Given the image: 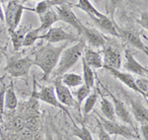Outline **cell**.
<instances>
[{
  "instance_id": "obj_1",
  "label": "cell",
  "mask_w": 148,
  "mask_h": 140,
  "mask_svg": "<svg viewBox=\"0 0 148 140\" xmlns=\"http://www.w3.org/2000/svg\"><path fill=\"white\" fill-rule=\"evenodd\" d=\"M67 44L68 42H66L57 46H54V44H47L40 46L34 53V65L39 66L42 69L44 81H47L52 71L56 69L60 54L63 49L67 47Z\"/></svg>"
},
{
  "instance_id": "obj_2",
  "label": "cell",
  "mask_w": 148,
  "mask_h": 140,
  "mask_svg": "<svg viewBox=\"0 0 148 140\" xmlns=\"http://www.w3.org/2000/svg\"><path fill=\"white\" fill-rule=\"evenodd\" d=\"M85 48L86 42L83 38H81L80 41H78L74 46L65 47L60 54L58 63L56 67V76L60 77L67 73L81 59Z\"/></svg>"
},
{
  "instance_id": "obj_3",
  "label": "cell",
  "mask_w": 148,
  "mask_h": 140,
  "mask_svg": "<svg viewBox=\"0 0 148 140\" xmlns=\"http://www.w3.org/2000/svg\"><path fill=\"white\" fill-rule=\"evenodd\" d=\"M33 11L34 9L25 7L22 3L15 0H10L7 4L4 12V21L8 28V33L13 32L19 27L24 11Z\"/></svg>"
},
{
  "instance_id": "obj_4",
  "label": "cell",
  "mask_w": 148,
  "mask_h": 140,
  "mask_svg": "<svg viewBox=\"0 0 148 140\" xmlns=\"http://www.w3.org/2000/svg\"><path fill=\"white\" fill-rule=\"evenodd\" d=\"M97 80L99 81L100 85H101V86L105 89V91L107 92V94H108L109 96L111 97V99L113 100V105H114V113H116V117L120 118L121 122H123L125 124L128 125L130 127H131L133 131L137 134L138 133V127L135 125L134 120H132V115H131L130 111H128L127 107L125 106V104L123 103L121 99H119L118 97L114 96V95L112 93L111 91H110L108 88L100 82L99 79H97Z\"/></svg>"
},
{
  "instance_id": "obj_5",
  "label": "cell",
  "mask_w": 148,
  "mask_h": 140,
  "mask_svg": "<svg viewBox=\"0 0 148 140\" xmlns=\"http://www.w3.org/2000/svg\"><path fill=\"white\" fill-rule=\"evenodd\" d=\"M101 123L103 128L106 130L108 133L111 135H116V136H121L126 139H135L138 138V135L135 134L132 128L125 123H120L116 120H108L101 118V120H98Z\"/></svg>"
},
{
  "instance_id": "obj_6",
  "label": "cell",
  "mask_w": 148,
  "mask_h": 140,
  "mask_svg": "<svg viewBox=\"0 0 148 140\" xmlns=\"http://www.w3.org/2000/svg\"><path fill=\"white\" fill-rule=\"evenodd\" d=\"M32 97L36 100H39V101H42L46 104H49V106H52V107H54V108H57V109H59V110H61L63 113H65V115H68V117H70V120L73 122V118L71 117L70 113H69L67 107L63 106L62 104L57 100L53 86H46V87H42V89L38 92L34 91L33 92Z\"/></svg>"
},
{
  "instance_id": "obj_7",
  "label": "cell",
  "mask_w": 148,
  "mask_h": 140,
  "mask_svg": "<svg viewBox=\"0 0 148 140\" xmlns=\"http://www.w3.org/2000/svg\"><path fill=\"white\" fill-rule=\"evenodd\" d=\"M33 65L34 61L30 56L13 58L8 62L5 71L12 77H25L29 74Z\"/></svg>"
},
{
  "instance_id": "obj_8",
  "label": "cell",
  "mask_w": 148,
  "mask_h": 140,
  "mask_svg": "<svg viewBox=\"0 0 148 140\" xmlns=\"http://www.w3.org/2000/svg\"><path fill=\"white\" fill-rule=\"evenodd\" d=\"M82 37L73 35L64 31L61 27L49 28L45 35H40V39H44L49 44H58V42H77Z\"/></svg>"
},
{
  "instance_id": "obj_9",
  "label": "cell",
  "mask_w": 148,
  "mask_h": 140,
  "mask_svg": "<svg viewBox=\"0 0 148 140\" xmlns=\"http://www.w3.org/2000/svg\"><path fill=\"white\" fill-rule=\"evenodd\" d=\"M72 4L71 3H66V4H62V5H58L53 7L54 11L56 12L57 16L59 18V21H62V22H65L69 24L70 26L75 29L78 32V36L82 35V28H83V24L82 22L76 17V15L74 14V12L71 9V6Z\"/></svg>"
},
{
  "instance_id": "obj_10",
  "label": "cell",
  "mask_w": 148,
  "mask_h": 140,
  "mask_svg": "<svg viewBox=\"0 0 148 140\" xmlns=\"http://www.w3.org/2000/svg\"><path fill=\"white\" fill-rule=\"evenodd\" d=\"M53 88H54V92H56L57 100H58L63 106L77 108L78 110H80V106L78 105L76 100L74 99L72 92L69 90V88H67L65 85L62 84L60 77H57L56 79L54 80Z\"/></svg>"
},
{
  "instance_id": "obj_11",
  "label": "cell",
  "mask_w": 148,
  "mask_h": 140,
  "mask_svg": "<svg viewBox=\"0 0 148 140\" xmlns=\"http://www.w3.org/2000/svg\"><path fill=\"white\" fill-rule=\"evenodd\" d=\"M103 48V63L104 67H111L119 70L121 66V53L112 46L105 44ZM103 67V68H104Z\"/></svg>"
},
{
  "instance_id": "obj_12",
  "label": "cell",
  "mask_w": 148,
  "mask_h": 140,
  "mask_svg": "<svg viewBox=\"0 0 148 140\" xmlns=\"http://www.w3.org/2000/svg\"><path fill=\"white\" fill-rule=\"evenodd\" d=\"M104 68L106 70H108L114 78H116V79L120 80L121 82H123L126 87H128L130 89L132 90V91H134L135 93H137V94H139V95H141V96L144 97L145 102H147V100H148L147 94L143 93L142 91H140V90L138 89V87L136 86L135 81H134L135 78L133 77L132 75L130 74V73H127V72H121V71H120V70L114 69V68H111V67H104Z\"/></svg>"
},
{
  "instance_id": "obj_13",
  "label": "cell",
  "mask_w": 148,
  "mask_h": 140,
  "mask_svg": "<svg viewBox=\"0 0 148 140\" xmlns=\"http://www.w3.org/2000/svg\"><path fill=\"white\" fill-rule=\"evenodd\" d=\"M118 31H119V34H120V38H121L123 41H125L128 44H130L131 46L143 51L145 54H148L147 46L143 44L141 38H140V35L138 34L136 31L132 30V29L120 30L119 28H118Z\"/></svg>"
},
{
  "instance_id": "obj_14",
  "label": "cell",
  "mask_w": 148,
  "mask_h": 140,
  "mask_svg": "<svg viewBox=\"0 0 148 140\" xmlns=\"http://www.w3.org/2000/svg\"><path fill=\"white\" fill-rule=\"evenodd\" d=\"M81 37L85 40L86 44H90L93 47H96V48L103 47L106 44L105 37L99 31L96 29H93V28H89L85 25H83Z\"/></svg>"
},
{
  "instance_id": "obj_15",
  "label": "cell",
  "mask_w": 148,
  "mask_h": 140,
  "mask_svg": "<svg viewBox=\"0 0 148 140\" xmlns=\"http://www.w3.org/2000/svg\"><path fill=\"white\" fill-rule=\"evenodd\" d=\"M125 64H123V68H125L126 71L133 73V74H136L137 76H144V77H147V74H148L147 67H144V66L138 62L134 56H133V53H131L130 49H128V48L125 49Z\"/></svg>"
},
{
  "instance_id": "obj_16",
  "label": "cell",
  "mask_w": 148,
  "mask_h": 140,
  "mask_svg": "<svg viewBox=\"0 0 148 140\" xmlns=\"http://www.w3.org/2000/svg\"><path fill=\"white\" fill-rule=\"evenodd\" d=\"M89 17L92 19V21L95 23V25H96L100 30H102L104 33L113 36V37L120 38V34H119L116 25L114 24V21L112 20L111 18H109L107 15L103 18H98L92 15L89 16Z\"/></svg>"
},
{
  "instance_id": "obj_17",
  "label": "cell",
  "mask_w": 148,
  "mask_h": 140,
  "mask_svg": "<svg viewBox=\"0 0 148 140\" xmlns=\"http://www.w3.org/2000/svg\"><path fill=\"white\" fill-rule=\"evenodd\" d=\"M126 100H127V103L130 104L131 113H132L133 117L135 118V120L140 122L141 124L142 123H147L148 111L146 107H144L140 102L135 101L134 99H132L130 96H126Z\"/></svg>"
},
{
  "instance_id": "obj_18",
  "label": "cell",
  "mask_w": 148,
  "mask_h": 140,
  "mask_svg": "<svg viewBox=\"0 0 148 140\" xmlns=\"http://www.w3.org/2000/svg\"><path fill=\"white\" fill-rule=\"evenodd\" d=\"M82 58L85 60L92 69H100V68L104 67V63H103V57L102 54L100 53L93 51L91 48H86L83 51Z\"/></svg>"
},
{
  "instance_id": "obj_19",
  "label": "cell",
  "mask_w": 148,
  "mask_h": 140,
  "mask_svg": "<svg viewBox=\"0 0 148 140\" xmlns=\"http://www.w3.org/2000/svg\"><path fill=\"white\" fill-rule=\"evenodd\" d=\"M39 17L40 20V23H42V25L39 27L40 32H42V31H47L49 28L52 27V25H53L54 23H56L57 21H59L58 16H57L56 12L54 11L53 8H51V9H49V10H47V12H45L44 14L40 15Z\"/></svg>"
},
{
  "instance_id": "obj_20",
  "label": "cell",
  "mask_w": 148,
  "mask_h": 140,
  "mask_svg": "<svg viewBox=\"0 0 148 140\" xmlns=\"http://www.w3.org/2000/svg\"><path fill=\"white\" fill-rule=\"evenodd\" d=\"M28 31L29 30L27 26H24V27L17 28L15 31L9 33V35L11 37L12 44H13V48L15 51H20L21 47H23L24 38H25V35L27 34Z\"/></svg>"
},
{
  "instance_id": "obj_21",
  "label": "cell",
  "mask_w": 148,
  "mask_h": 140,
  "mask_svg": "<svg viewBox=\"0 0 148 140\" xmlns=\"http://www.w3.org/2000/svg\"><path fill=\"white\" fill-rule=\"evenodd\" d=\"M66 3H68L67 0H40L37 4V7L34 9V12H36L40 16L47 10H49V9L53 8V7Z\"/></svg>"
},
{
  "instance_id": "obj_22",
  "label": "cell",
  "mask_w": 148,
  "mask_h": 140,
  "mask_svg": "<svg viewBox=\"0 0 148 140\" xmlns=\"http://www.w3.org/2000/svg\"><path fill=\"white\" fill-rule=\"evenodd\" d=\"M98 93L101 94V110L103 115L106 117L108 120H116V113H114V105L110 100H108L104 96V94L98 91Z\"/></svg>"
},
{
  "instance_id": "obj_23",
  "label": "cell",
  "mask_w": 148,
  "mask_h": 140,
  "mask_svg": "<svg viewBox=\"0 0 148 140\" xmlns=\"http://www.w3.org/2000/svg\"><path fill=\"white\" fill-rule=\"evenodd\" d=\"M61 82L67 88H76L83 84V77L76 73H65L60 76Z\"/></svg>"
},
{
  "instance_id": "obj_24",
  "label": "cell",
  "mask_w": 148,
  "mask_h": 140,
  "mask_svg": "<svg viewBox=\"0 0 148 140\" xmlns=\"http://www.w3.org/2000/svg\"><path fill=\"white\" fill-rule=\"evenodd\" d=\"M71 6L73 7H77V8L81 9L84 12L88 14L89 16H95V17H98V18H103L105 17L106 15L102 14L100 11H98L93 4L90 2V0H78V3L77 4H72Z\"/></svg>"
},
{
  "instance_id": "obj_25",
  "label": "cell",
  "mask_w": 148,
  "mask_h": 140,
  "mask_svg": "<svg viewBox=\"0 0 148 140\" xmlns=\"http://www.w3.org/2000/svg\"><path fill=\"white\" fill-rule=\"evenodd\" d=\"M81 61H82V66H83V84L86 85L87 87H89L90 89L94 88L95 84V74L94 71L87 63L85 62V60L81 57Z\"/></svg>"
},
{
  "instance_id": "obj_26",
  "label": "cell",
  "mask_w": 148,
  "mask_h": 140,
  "mask_svg": "<svg viewBox=\"0 0 148 140\" xmlns=\"http://www.w3.org/2000/svg\"><path fill=\"white\" fill-rule=\"evenodd\" d=\"M4 106L8 110H15L18 106V99L12 85H10L9 88H6L5 96H4Z\"/></svg>"
},
{
  "instance_id": "obj_27",
  "label": "cell",
  "mask_w": 148,
  "mask_h": 140,
  "mask_svg": "<svg viewBox=\"0 0 148 140\" xmlns=\"http://www.w3.org/2000/svg\"><path fill=\"white\" fill-rule=\"evenodd\" d=\"M97 101H98V94H97V90H96V91H94L93 93H90L89 96L85 99L84 107H83V115H84V117H87V115L93 111Z\"/></svg>"
},
{
  "instance_id": "obj_28",
  "label": "cell",
  "mask_w": 148,
  "mask_h": 140,
  "mask_svg": "<svg viewBox=\"0 0 148 140\" xmlns=\"http://www.w3.org/2000/svg\"><path fill=\"white\" fill-rule=\"evenodd\" d=\"M90 93H91V89H90L89 87L86 86V85L82 84L81 86H79L77 89L75 90V91L73 92L72 95H73L74 99L76 100V102H77L78 105L81 106L82 102L85 101V99L89 96Z\"/></svg>"
},
{
  "instance_id": "obj_29",
  "label": "cell",
  "mask_w": 148,
  "mask_h": 140,
  "mask_svg": "<svg viewBox=\"0 0 148 140\" xmlns=\"http://www.w3.org/2000/svg\"><path fill=\"white\" fill-rule=\"evenodd\" d=\"M40 31L39 28L33 29V30H29L27 32V34L25 35V38H24L23 46H33V44L40 39Z\"/></svg>"
},
{
  "instance_id": "obj_30",
  "label": "cell",
  "mask_w": 148,
  "mask_h": 140,
  "mask_svg": "<svg viewBox=\"0 0 148 140\" xmlns=\"http://www.w3.org/2000/svg\"><path fill=\"white\" fill-rule=\"evenodd\" d=\"M73 125H74V128H73L74 136L78 137L80 140H94L92 136V133L85 125H82L81 127H78L75 123Z\"/></svg>"
},
{
  "instance_id": "obj_31",
  "label": "cell",
  "mask_w": 148,
  "mask_h": 140,
  "mask_svg": "<svg viewBox=\"0 0 148 140\" xmlns=\"http://www.w3.org/2000/svg\"><path fill=\"white\" fill-rule=\"evenodd\" d=\"M121 3L123 0H107V14L110 17L114 18V12L121 5Z\"/></svg>"
},
{
  "instance_id": "obj_32",
  "label": "cell",
  "mask_w": 148,
  "mask_h": 140,
  "mask_svg": "<svg viewBox=\"0 0 148 140\" xmlns=\"http://www.w3.org/2000/svg\"><path fill=\"white\" fill-rule=\"evenodd\" d=\"M135 81V84L136 86L138 87V89L140 91H142L143 93L147 94V91H148V80H147V77H144V76H139L136 79H134Z\"/></svg>"
},
{
  "instance_id": "obj_33",
  "label": "cell",
  "mask_w": 148,
  "mask_h": 140,
  "mask_svg": "<svg viewBox=\"0 0 148 140\" xmlns=\"http://www.w3.org/2000/svg\"><path fill=\"white\" fill-rule=\"evenodd\" d=\"M6 86L5 84H2L0 88V122L3 120V113H4V96H5Z\"/></svg>"
},
{
  "instance_id": "obj_34",
  "label": "cell",
  "mask_w": 148,
  "mask_h": 140,
  "mask_svg": "<svg viewBox=\"0 0 148 140\" xmlns=\"http://www.w3.org/2000/svg\"><path fill=\"white\" fill-rule=\"evenodd\" d=\"M98 122V124H99V129H98V136H99V140H112V137L108 132L106 131L103 126L101 125L99 120H97Z\"/></svg>"
},
{
  "instance_id": "obj_35",
  "label": "cell",
  "mask_w": 148,
  "mask_h": 140,
  "mask_svg": "<svg viewBox=\"0 0 148 140\" xmlns=\"http://www.w3.org/2000/svg\"><path fill=\"white\" fill-rule=\"evenodd\" d=\"M148 16H147V10H145L144 12H142L141 16H140V19L137 20V23L139 24L140 26H142L145 30L148 29Z\"/></svg>"
},
{
  "instance_id": "obj_36",
  "label": "cell",
  "mask_w": 148,
  "mask_h": 140,
  "mask_svg": "<svg viewBox=\"0 0 148 140\" xmlns=\"http://www.w3.org/2000/svg\"><path fill=\"white\" fill-rule=\"evenodd\" d=\"M138 130H140L144 140H148V124L147 123H142L139 128H138Z\"/></svg>"
},
{
  "instance_id": "obj_37",
  "label": "cell",
  "mask_w": 148,
  "mask_h": 140,
  "mask_svg": "<svg viewBox=\"0 0 148 140\" xmlns=\"http://www.w3.org/2000/svg\"><path fill=\"white\" fill-rule=\"evenodd\" d=\"M0 20L4 21V12H3V10H2L1 3H0Z\"/></svg>"
},
{
  "instance_id": "obj_38",
  "label": "cell",
  "mask_w": 148,
  "mask_h": 140,
  "mask_svg": "<svg viewBox=\"0 0 148 140\" xmlns=\"http://www.w3.org/2000/svg\"><path fill=\"white\" fill-rule=\"evenodd\" d=\"M3 49H2V47L1 46H0V64H1V62H2V59H3Z\"/></svg>"
},
{
  "instance_id": "obj_39",
  "label": "cell",
  "mask_w": 148,
  "mask_h": 140,
  "mask_svg": "<svg viewBox=\"0 0 148 140\" xmlns=\"http://www.w3.org/2000/svg\"><path fill=\"white\" fill-rule=\"evenodd\" d=\"M15 1H18V2H20V3H25V2H27V1H30V0H15Z\"/></svg>"
},
{
  "instance_id": "obj_40",
  "label": "cell",
  "mask_w": 148,
  "mask_h": 140,
  "mask_svg": "<svg viewBox=\"0 0 148 140\" xmlns=\"http://www.w3.org/2000/svg\"><path fill=\"white\" fill-rule=\"evenodd\" d=\"M2 1H4V0H2Z\"/></svg>"
},
{
  "instance_id": "obj_41",
  "label": "cell",
  "mask_w": 148,
  "mask_h": 140,
  "mask_svg": "<svg viewBox=\"0 0 148 140\" xmlns=\"http://www.w3.org/2000/svg\"><path fill=\"white\" fill-rule=\"evenodd\" d=\"M30 1H31V0H30Z\"/></svg>"
}]
</instances>
